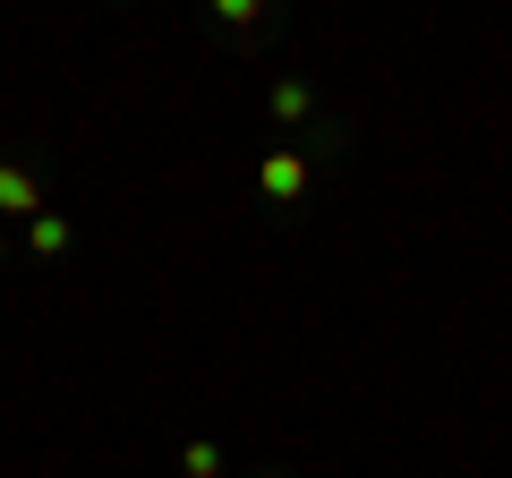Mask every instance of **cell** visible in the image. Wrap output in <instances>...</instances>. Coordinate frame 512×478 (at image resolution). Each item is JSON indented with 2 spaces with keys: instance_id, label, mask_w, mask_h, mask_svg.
<instances>
[{
  "instance_id": "1",
  "label": "cell",
  "mask_w": 512,
  "mask_h": 478,
  "mask_svg": "<svg viewBox=\"0 0 512 478\" xmlns=\"http://www.w3.org/2000/svg\"><path fill=\"white\" fill-rule=\"evenodd\" d=\"M333 146H342L333 129H308V146H265V154H256V197L274 205V214L308 205V188H316V154H333Z\"/></svg>"
},
{
  "instance_id": "2",
  "label": "cell",
  "mask_w": 512,
  "mask_h": 478,
  "mask_svg": "<svg viewBox=\"0 0 512 478\" xmlns=\"http://www.w3.org/2000/svg\"><path fill=\"white\" fill-rule=\"evenodd\" d=\"M43 205H52V197H43L35 171H26V163H0V222H35Z\"/></svg>"
},
{
  "instance_id": "3",
  "label": "cell",
  "mask_w": 512,
  "mask_h": 478,
  "mask_svg": "<svg viewBox=\"0 0 512 478\" xmlns=\"http://www.w3.org/2000/svg\"><path fill=\"white\" fill-rule=\"evenodd\" d=\"M265 103H274V129H316V86L308 77H274Z\"/></svg>"
},
{
  "instance_id": "4",
  "label": "cell",
  "mask_w": 512,
  "mask_h": 478,
  "mask_svg": "<svg viewBox=\"0 0 512 478\" xmlns=\"http://www.w3.org/2000/svg\"><path fill=\"white\" fill-rule=\"evenodd\" d=\"M26 239H35V257H69V248H77V222H69V214H52V205H43V214L26 222Z\"/></svg>"
},
{
  "instance_id": "5",
  "label": "cell",
  "mask_w": 512,
  "mask_h": 478,
  "mask_svg": "<svg viewBox=\"0 0 512 478\" xmlns=\"http://www.w3.org/2000/svg\"><path fill=\"white\" fill-rule=\"evenodd\" d=\"M180 478H222V444L214 436H188L180 444Z\"/></svg>"
},
{
  "instance_id": "6",
  "label": "cell",
  "mask_w": 512,
  "mask_h": 478,
  "mask_svg": "<svg viewBox=\"0 0 512 478\" xmlns=\"http://www.w3.org/2000/svg\"><path fill=\"white\" fill-rule=\"evenodd\" d=\"M205 9H214L231 35H256V26H265V0H205Z\"/></svg>"
},
{
  "instance_id": "7",
  "label": "cell",
  "mask_w": 512,
  "mask_h": 478,
  "mask_svg": "<svg viewBox=\"0 0 512 478\" xmlns=\"http://www.w3.org/2000/svg\"><path fill=\"white\" fill-rule=\"evenodd\" d=\"M0 265H9V231H0Z\"/></svg>"
}]
</instances>
